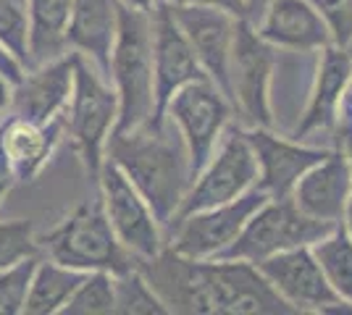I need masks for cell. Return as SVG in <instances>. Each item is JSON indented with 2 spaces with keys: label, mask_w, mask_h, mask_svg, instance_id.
<instances>
[{
  "label": "cell",
  "mask_w": 352,
  "mask_h": 315,
  "mask_svg": "<svg viewBox=\"0 0 352 315\" xmlns=\"http://www.w3.org/2000/svg\"><path fill=\"white\" fill-rule=\"evenodd\" d=\"M137 268L168 313H213L203 260L179 255L171 247H163L158 255L137 260Z\"/></svg>",
  "instance_id": "cell-15"
},
{
  "label": "cell",
  "mask_w": 352,
  "mask_h": 315,
  "mask_svg": "<svg viewBox=\"0 0 352 315\" xmlns=\"http://www.w3.org/2000/svg\"><path fill=\"white\" fill-rule=\"evenodd\" d=\"M118 3H124V5H132V8H142V11H150L155 3L153 0H118Z\"/></svg>",
  "instance_id": "cell-36"
},
{
  "label": "cell",
  "mask_w": 352,
  "mask_h": 315,
  "mask_svg": "<svg viewBox=\"0 0 352 315\" xmlns=\"http://www.w3.org/2000/svg\"><path fill=\"white\" fill-rule=\"evenodd\" d=\"M352 76V58L339 50V47L326 45L323 47V58H321V69H318V84H316V92H313V100H310V108L305 113V121L297 126V137L308 135V132H316V129H326L331 126L334 119H337V105L342 92L347 87Z\"/></svg>",
  "instance_id": "cell-22"
},
{
  "label": "cell",
  "mask_w": 352,
  "mask_h": 315,
  "mask_svg": "<svg viewBox=\"0 0 352 315\" xmlns=\"http://www.w3.org/2000/svg\"><path fill=\"white\" fill-rule=\"evenodd\" d=\"M72 3L74 0H24L30 19V66L69 53L66 27L72 16Z\"/></svg>",
  "instance_id": "cell-23"
},
{
  "label": "cell",
  "mask_w": 352,
  "mask_h": 315,
  "mask_svg": "<svg viewBox=\"0 0 352 315\" xmlns=\"http://www.w3.org/2000/svg\"><path fill=\"white\" fill-rule=\"evenodd\" d=\"M63 142V121H27L6 113L0 121V152L8 163L14 184H32L50 165Z\"/></svg>",
  "instance_id": "cell-17"
},
{
  "label": "cell",
  "mask_w": 352,
  "mask_h": 315,
  "mask_svg": "<svg viewBox=\"0 0 352 315\" xmlns=\"http://www.w3.org/2000/svg\"><path fill=\"white\" fill-rule=\"evenodd\" d=\"M76 56L79 53L69 50L58 58L30 66L24 76L14 84L8 113L19 119L37 121V124L60 119L63 108L72 97Z\"/></svg>",
  "instance_id": "cell-16"
},
{
  "label": "cell",
  "mask_w": 352,
  "mask_h": 315,
  "mask_svg": "<svg viewBox=\"0 0 352 315\" xmlns=\"http://www.w3.org/2000/svg\"><path fill=\"white\" fill-rule=\"evenodd\" d=\"M261 273L271 281L284 300L294 307V313H329L334 305L344 302L331 284L326 281L318 260L313 257L310 247H294L255 263Z\"/></svg>",
  "instance_id": "cell-14"
},
{
  "label": "cell",
  "mask_w": 352,
  "mask_h": 315,
  "mask_svg": "<svg viewBox=\"0 0 352 315\" xmlns=\"http://www.w3.org/2000/svg\"><path fill=\"white\" fill-rule=\"evenodd\" d=\"M116 30L118 0H74L66 27V47L92 60L98 71L108 76Z\"/></svg>",
  "instance_id": "cell-20"
},
{
  "label": "cell",
  "mask_w": 352,
  "mask_h": 315,
  "mask_svg": "<svg viewBox=\"0 0 352 315\" xmlns=\"http://www.w3.org/2000/svg\"><path fill=\"white\" fill-rule=\"evenodd\" d=\"M334 226L337 224H326V221H316V218L305 215L292 202V197H281V200L271 197L265 205H261L250 215L239 237L210 260L261 263L265 257L284 253V250L316 244L326 234H331Z\"/></svg>",
  "instance_id": "cell-5"
},
{
  "label": "cell",
  "mask_w": 352,
  "mask_h": 315,
  "mask_svg": "<svg viewBox=\"0 0 352 315\" xmlns=\"http://www.w3.org/2000/svg\"><path fill=\"white\" fill-rule=\"evenodd\" d=\"M219 142V150H213L206 168L195 176V184H190L171 226L190 213L216 208V205L234 200L242 192H248L252 181L258 179V161H255V152L250 148L245 132L229 129L226 135H221Z\"/></svg>",
  "instance_id": "cell-7"
},
{
  "label": "cell",
  "mask_w": 352,
  "mask_h": 315,
  "mask_svg": "<svg viewBox=\"0 0 352 315\" xmlns=\"http://www.w3.org/2000/svg\"><path fill=\"white\" fill-rule=\"evenodd\" d=\"M261 37L297 50L331 45V30L310 0H271L263 11Z\"/></svg>",
  "instance_id": "cell-21"
},
{
  "label": "cell",
  "mask_w": 352,
  "mask_h": 315,
  "mask_svg": "<svg viewBox=\"0 0 352 315\" xmlns=\"http://www.w3.org/2000/svg\"><path fill=\"white\" fill-rule=\"evenodd\" d=\"M95 181L100 189V205H103L108 224L118 237V242L137 260L158 255L163 250L161 224L155 221L145 197L140 195L132 181L124 176V171L113 161L105 158Z\"/></svg>",
  "instance_id": "cell-8"
},
{
  "label": "cell",
  "mask_w": 352,
  "mask_h": 315,
  "mask_svg": "<svg viewBox=\"0 0 352 315\" xmlns=\"http://www.w3.org/2000/svg\"><path fill=\"white\" fill-rule=\"evenodd\" d=\"M245 137L255 152V161L261 165V189H265L274 200L292 195L297 179L310 165H316L329 155L323 150L284 142L279 137L268 135L265 129H252Z\"/></svg>",
  "instance_id": "cell-19"
},
{
  "label": "cell",
  "mask_w": 352,
  "mask_h": 315,
  "mask_svg": "<svg viewBox=\"0 0 352 315\" xmlns=\"http://www.w3.org/2000/svg\"><path fill=\"white\" fill-rule=\"evenodd\" d=\"M331 30V40L347 45L352 40V0H310Z\"/></svg>",
  "instance_id": "cell-31"
},
{
  "label": "cell",
  "mask_w": 352,
  "mask_h": 315,
  "mask_svg": "<svg viewBox=\"0 0 352 315\" xmlns=\"http://www.w3.org/2000/svg\"><path fill=\"white\" fill-rule=\"evenodd\" d=\"M32 255H40V247H37V231L30 218L0 221V270Z\"/></svg>",
  "instance_id": "cell-29"
},
{
  "label": "cell",
  "mask_w": 352,
  "mask_h": 315,
  "mask_svg": "<svg viewBox=\"0 0 352 315\" xmlns=\"http://www.w3.org/2000/svg\"><path fill=\"white\" fill-rule=\"evenodd\" d=\"M352 192V171L344 155H326L310 165L297 179L292 189V202L305 215L326 224H339Z\"/></svg>",
  "instance_id": "cell-18"
},
{
  "label": "cell",
  "mask_w": 352,
  "mask_h": 315,
  "mask_svg": "<svg viewBox=\"0 0 352 315\" xmlns=\"http://www.w3.org/2000/svg\"><path fill=\"white\" fill-rule=\"evenodd\" d=\"M274 69V50L245 19L236 21L232 56H229V92L242 113L255 126H271L268 79Z\"/></svg>",
  "instance_id": "cell-11"
},
{
  "label": "cell",
  "mask_w": 352,
  "mask_h": 315,
  "mask_svg": "<svg viewBox=\"0 0 352 315\" xmlns=\"http://www.w3.org/2000/svg\"><path fill=\"white\" fill-rule=\"evenodd\" d=\"M153 3H179V0H153Z\"/></svg>",
  "instance_id": "cell-39"
},
{
  "label": "cell",
  "mask_w": 352,
  "mask_h": 315,
  "mask_svg": "<svg viewBox=\"0 0 352 315\" xmlns=\"http://www.w3.org/2000/svg\"><path fill=\"white\" fill-rule=\"evenodd\" d=\"M37 257L40 255L24 257V260L0 270V315H24Z\"/></svg>",
  "instance_id": "cell-30"
},
{
  "label": "cell",
  "mask_w": 352,
  "mask_h": 315,
  "mask_svg": "<svg viewBox=\"0 0 352 315\" xmlns=\"http://www.w3.org/2000/svg\"><path fill=\"white\" fill-rule=\"evenodd\" d=\"M24 71H27V69L8 53V47L0 43V76H6L11 84H16V82L24 76Z\"/></svg>",
  "instance_id": "cell-33"
},
{
  "label": "cell",
  "mask_w": 352,
  "mask_h": 315,
  "mask_svg": "<svg viewBox=\"0 0 352 315\" xmlns=\"http://www.w3.org/2000/svg\"><path fill=\"white\" fill-rule=\"evenodd\" d=\"M150 11L118 3L116 43L111 50V66H108V82L113 84L118 97V119L113 135L132 132L155 113Z\"/></svg>",
  "instance_id": "cell-2"
},
{
  "label": "cell",
  "mask_w": 352,
  "mask_h": 315,
  "mask_svg": "<svg viewBox=\"0 0 352 315\" xmlns=\"http://www.w3.org/2000/svg\"><path fill=\"white\" fill-rule=\"evenodd\" d=\"M268 200H271V195L261 187H255V189L242 192L239 197L223 202V205L190 213L171 226L174 234H171L168 247L176 250L179 255L195 257V260H210L239 237V231L250 221V215L261 205H265Z\"/></svg>",
  "instance_id": "cell-9"
},
{
  "label": "cell",
  "mask_w": 352,
  "mask_h": 315,
  "mask_svg": "<svg viewBox=\"0 0 352 315\" xmlns=\"http://www.w3.org/2000/svg\"><path fill=\"white\" fill-rule=\"evenodd\" d=\"M105 158L124 171L134 189L147 200L161 229H168L190 189V163L184 142H174V126L145 121L132 132L111 135Z\"/></svg>",
  "instance_id": "cell-1"
},
{
  "label": "cell",
  "mask_w": 352,
  "mask_h": 315,
  "mask_svg": "<svg viewBox=\"0 0 352 315\" xmlns=\"http://www.w3.org/2000/svg\"><path fill=\"white\" fill-rule=\"evenodd\" d=\"M153 82H155V113L153 124L163 121V108L184 84L206 79V71L168 11V3H155L153 11Z\"/></svg>",
  "instance_id": "cell-12"
},
{
  "label": "cell",
  "mask_w": 352,
  "mask_h": 315,
  "mask_svg": "<svg viewBox=\"0 0 352 315\" xmlns=\"http://www.w3.org/2000/svg\"><path fill=\"white\" fill-rule=\"evenodd\" d=\"M0 121H3V116H0Z\"/></svg>",
  "instance_id": "cell-40"
},
{
  "label": "cell",
  "mask_w": 352,
  "mask_h": 315,
  "mask_svg": "<svg viewBox=\"0 0 352 315\" xmlns=\"http://www.w3.org/2000/svg\"><path fill=\"white\" fill-rule=\"evenodd\" d=\"M245 3H248V14H261V11H265V5L271 0H245Z\"/></svg>",
  "instance_id": "cell-35"
},
{
  "label": "cell",
  "mask_w": 352,
  "mask_h": 315,
  "mask_svg": "<svg viewBox=\"0 0 352 315\" xmlns=\"http://www.w3.org/2000/svg\"><path fill=\"white\" fill-rule=\"evenodd\" d=\"M11 92H14V84L6 76H0V116H6L11 108Z\"/></svg>",
  "instance_id": "cell-34"
},
{
  "label": "cell",
  "mask_w": 352,
  "mask_h": 315,
  "mask_svg": "<svg viewBox=\"0 0 352 315\" xmlns=\"http://www.w3.org/2000/svg\"><path fill=\"white\" fill-rule=\"evenodd\" d=\"M310 253L318 260L326 281L344 302L352 305V234L344 226H334L331 234L310 244Z\"/></svg>",
  "instance_id": "cell-25"
},
{
  "label": "cell",
  "mask_w": 352,
  "mask_h": 315,
  "mask_svg": "<svg viewBox=\"0 0 352 315\" xmlns=\"http://www.w3.org/2000/svg\"><path fill=\"white\" fill-rule=\"evenodd\" d=\"M82 276H85L82 270H74L69 266H60L56 260L40 255L34 273H32L24 315H60L72 292L82 281Z\"/></svg>",
  "instance_id": "cell-24"
},
{
  "label": "cell",
  "mask_w": 352,
  "mask_h": 315,
  "mask_svg": "<svg viewBox=\"0 0 352 315\" xmlns=\"http://www.w3.org/2000/svg\"><path fill=\"white\" fill-rule=\"evenodd\" d=\"M37 247L43 257L82 273L108 270L116 276L137 266V257L118 242L108 224L100 197L82 200L53 229L37 234Z\"/></svg>",
  "instance_id": "cell-3"
},
{
  "label": "cell",
  "mask_w": 352,
  "mask_h": 315,
  "mask_svg": "<svg viewBox=\"0 0 352 315\" xmlns=\"http://www.w3.org/2000/svg\"><path fill=\"white\" fill-rule=\"evenodd\" d=\"M0 43L24 69L30 66V19L24 0H0Z\"/></svg>",
  "instance_id": "cell-28"
},
{
  "label": "cell",
  "mask_w": 352,
  "mask_h": 315,
  "mask_svg": "<svg viewBox=\"0 0 352 315\" xmlns=\"http://www.w3.org/2000/svg\"><path fill=\"white\" fill-rule=\"evenodd\" d=\"M347 145H350V150H352V129L347 132ZM344 213H347V218H350V229H347V231L352 234V192H350V200H347V210H344Z\"/></svg>",
  "instance_id": "cell-37"
},
{
  "label": "cell",
  "mask_w": 352,
  "mask_h": 315,
  "mask_svg": "<svg viewBox=\"0 0 352 315\" xmlns=\"http://www.w3.org/2000/svg\"><path fill=\"white\" fill-rule=\"evenodd\" d=\"M11 192V187H0V202H3V197Z\"/></svg>",
  "instance_id": "cell-38"
},
{
  "label": "cell",
  "mask_w": 352,
  "mask_h": 315,
  "mask_svg": "<svg viewBox=\"0 0 352 315\" xmlns=\"http://www.w3.org/2000/svg\"><path fill=\"white\" fill-rule=\"evenodd\" d=\"M116 310L113 297V273L89 270L72 292L60 315H111Z\"/></svg>",
  "instance_id": "cell-26"
},
{
  "label": "cell",
  "mask_w": 352,
  "mask_h": 315,
  "mask_svg": "<svg viewBox=\"0 0 352 315\" xmlns=\"http://www.w3.org/2000/svg\"><path fill=\"white\" fill-rule=\"evenodd\" d=\"M208 294L219 315H284L294 307L248 260H203Z\"/></svg>",
  "instance_id": "cell-10"
},
{
  "label": "cell",
  "mask_w": 352,
  "mask_h": 315,
  "mask_svg": "<svg viewBox=\"0 0 352 315\" xmlns=\"http://www.w3.org/2000/svg\"><path fill=\"white\" fill-rule=\"evenodd\" d=\"M116 119L118 97L113 84L103 71H98L92 60L76 56L72 97L60 113V121L63 139L72 142V150L79 155L89 179H95L103 165L105 148L116 129Z\"/></svg>",
  "instance_id": "cell-4"
},
{
  "label": "cell",
  "mask_w": 352,
  "mask_h": 315,
  "mask_svg": "<svg viewBox=\"0 0 352 315\" xmlns=\"http://www.w3.org/2000/svg\"><path fill=\"white\" fill-rule=\"evenodd\" d=\"M229 113L232 108H229L226 95L208 76L184 84L182 90L171 95V100L163 108V119L176 126V132L184 142L192 181L210 161L223 135V126L229 121Z\"/></svg>",
  "instance_id": "cell-6"
},
{
  "label": "cell",
  "mask_w": 352,
  "mask_h": 315,
  "mask_svg": "<svg viewBox=\"0 0 352 315\" xmlns=\"http://www.w3.org/2000/svg\"><path fill=\"white\" fill-rule=\"evenodd\" d=\"M113 297H116L118 315H163L168 313L166 305L158 300V294L153 292V286L147 284V279L140 273V268L124 270L113 276Z\"/></svg>",
  "instance_id": "cell-27"
},
{
  "label": "cell",
  "mask_w": 352,
  "mask_h": 315,
  "mask_svg": "<svg viewBox=\"0 0 352 315\" xmlns=\"http://www.w3.org/2000/svg\"><path fill=\"white\" fill-rule=\"evenodd\" d=\"M179 3H195V5H208V8H221L234 19H245L248 16V3L245 0H179Z\"/></svg>",
  "instance_id": "cell-32"
},
{
  "label": "cell",
  "mask_w": 352,
  "mask_h": 315,
  "mask_svg": "<svg viewBox=\"0 0 352 315\" xmlns=\"http://www.w3.org/2000/svg\"><path fill=\"white\" fill-rule=\"evenodd\" d=\"M168 11L184 32L187 43L200 60L210 82H216L226 97L229 92V56L234 43L236 19L221 8L195 5V3H168Z\"/></svg>",
  "instance_id": "cell-13"
}]
</instances>
